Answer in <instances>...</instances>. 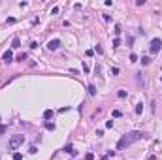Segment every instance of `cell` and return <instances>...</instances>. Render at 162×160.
Segmentation results:
<instances>
[{"label": "cell", "mask_w": 162, "mask_h": 160, "mask_svg": "<svg viewBox=\"0 0 162 160\" xmlns=\"http://www.w3.org/2000/svg\"><path fill=\"white\" fill-rule=\"evenodd\" d=\"M143 132H140V130H134V132H128L126 136H123V138L119 139V143H117V149H124V147H128V145H132L134 141H138V139H141L143 138Z\"/></svg>", "instance_id": "1"}, {"label": "cell", "mask_w": 162, "mask_h": 160, "mask_svg": "<svg viewBox=\"0 0 162 160\" xmlns=\"http://www.w3.org/2000/svg\"><path fill=\"white\" fill-rule=\"evenodd\" d=\"M23 143H25V136L17 134V136H11V139L8 141V147H9V149L13 151V149H19V147H21Z\"/></svg>", "instance_id": "2"}, {"label": "cell", "mask_w": 162, "mask_h": 160, "mask_svg": "<svg viewBox=\"0 0 162 160\" xmlns=\"http://www.w3.org/2000/svg\"><path fill=\"white\" fill-rule=\"evenodd\" d=\"M160 47H162V40L160 38H155V40H151V45H149V53H158L160 51Z\"/></svg>", "instance_id": "3"}, {"label": "cell", "mask_w": 162, "mask_h": 160, "mask_svg": "<svg viewBox=\"0 0 162 160\" xmlns=\"http://www.w3.org/2000/svg\"><path fill=\"white\" fill-rule=\"evenodd\" d=\"M47 47H49V51H57L60 47V40H51V42L47 43Z\"/></svg>", "instance_id": "4"}, {"label": "cell", "mask_w": 162, "mask_h": 160, "mask_svg": "<svg viewBox=\"0 0 162 160\" xmlns=\"http://www.w3.org/2000/svg\"><path fill=\"white\" fill-rule=\"evenodd\" d=\"M2 59H4V62H6V64H9V62H11V60H13V53H11V49H9V51H6Z\"/></svg>", "instance_id": "5"}, {"label": "cell", "mask_w": 162, "mask_h": 160, "mask_svg": "<svg viewBox=\"0 0 162 160\" xmlns=\"http://www.w3.org/2000/svg\"><path fill=\"white\" fill-rule=\"evenodd\" d=\"M64 151L68 153V155H72V156H77V151L72 147V145H66V147H64Z\"/></svg>", "instance_id": "6"}, {"label": "cell", "mask_w": 162, "mask_h": 160, "mask_svg": "<svg viewBox=\"0 0 162 160\" xmlns=\"http://www.w3.org/2000/svg\"><path fill=\"white\" fill-rule=\"evenodd\" d=\"M53 117V111L51 109H45V111H43V119H51Z\"/></svg>", "instance_id": "7"}, {"label": "cell", "mask_w": 162, "mask_h": 160, "mask_svg": "<svg viewBox=\"0 0 162 160\" xmlns=\"http://www.w3.org/2000/svg\"><path fill=\"white\" fill-rule=\"evenodd\" d=\"M143 113V104H138L136 105V115H141Z\"/></svg>", "instance_id": "8"}, {"label": "cell", "mask_w": 162, "mask_h": 160, "mask_svg": "<svg viewBox=\"0 0 162 160\" xmlns=\"http://www.w3.org/2000/svg\"><path fill=\"white\" fill-rule=\"evenodd\" d=\"M13 49H17V47H21V42H19V38H13Z\"/></svg>", "instance_id": "9"}, {"label": "cell", "mask_w": 162, "mask_h": 160, "mask_svg": "<svg viewBox=\"0 0 162 160\" xmlns=\"http://www.w3.org/2000/svg\"><path fill=\"white\" fill-rule=\"evenodd\" d=\"M89 94H90V96L96 94V87H94V85H89Z\"/></svg>", "instance_id": "10"}, {"label": "cell", "mask_w": 162, "mask_h": 160, "mask_svg": "<svg viewBox=\"0 0 162 160\" xmlns=\"http://www.w3.org/2000/svg\"><path fill=\"white\" fill-rule=\"evenodd\" d=\"M117 96H119V98H126L128 92H126V90H119V92H117Z\"/></svg>", "instance_id": "11"}, {"label": "cell", "mask_w": 162, "mask_h": 160, "mask_svg": "<svg viewBox=\"0 0 162 160\" xmlns=\"http://www.w3.org/2000/svg\"><path fill=\"white\" fill-rule=\"evenodd\" d=\"M45 128L47 130H55V124H53V122H45Z\"/></svg>", "instance_id": "12"}, {"label": "cell", "mask_w": 162, "mask_h": 160, "mask_svg": "<svg viewBox=\"0 0 162 160\" xmlns=\"http://www.w3.org/2000/svg\"><path fill=\"white\" fill-rule=\"evenodd\" d=\"M149 62H151V60H149V57H143V59H141V64H143V66H147Z\"/></svg>", "instance_id": "13"}, {"label": "cell", "mask_w": 162, "mask_h": 160, "mask_svg": "<svg viewBox=\"0 0 162 160\" xmlns=\"http://www.w3.org/2000/svg\"><path fill=\"white\" fill-rule=\"evenodd\" d=\"M28 153H30V155H36V153H38V149H36V147H34V145H32V147H30V149H28Z\"/></svg>", "instance_id": "14"}, {"label": "cell", "mask_w": 162, "mask_h": 160, "mask_svg": "<svg viewBox=\"0 0 162 160\" xmlns=\"http://www.w3.org/2000/svg\"><path fill=\"white\" fill-rule=\"evenodd\" d=\"M13 160H23V156L19 153H13Z\"/></svg>", "instance_id": "15"}, {"label": "cell", "mask_w": 162, "mask_h": 160, "mask_svg": "<svg viewBox=\"0 0 162 160\" xmlns=\"http://www.w3.org/2000/svg\"><path fill=\"white\" fill-rule=\"evenodd\" d=\"M119 45H121V40L115 38V40H113V47H119Z\"/></svg>", "instance_id": "16"}, {"label": "cell", "mask_w": 162, "mask_h": 160, "mask_svg": "<svg viewBox=\"0 0 162 160\" xmlns=\"http://www.w3.org/2000/svg\"><path fill=\"white\" fill-rule=\"evenodd\" d=\"M85 160H94V155H92V153H87V156H85Z\"/></svg>", "instance_id": "17"}, {"label": "cell", "mask_w": 162, "mask_h": 160, "mask_svg": "<svg viewBox=\"0 0 162 160\" xmlns=\"http://www.w3.org/2000/svg\"><path fill=\"white\" fill-rule=\"evenodd\" d=\"M121 115H123V113H121L119 109H113V117H121Z\"/></svg>", "instance_id": "18"}, {"label": "cell", "mask_w": 162, "mask_h": 160, "mask_svg": "<svg viewBox=\"0 0 162 160\" xmlns=\"http://www.w3.org/2000/svg\"><path fill=\"white\" fill-rule=\"evenodd\" d=\"M111 74L113 76H119V68H111Z\"/></svg>", "instance_id": "19"}, {"label": "cell", "mask_w": 162, "mask_h": 160, "mask_svg": "<svg viewBox=\"0 0 162 160\" xmlns=\"http://www.w3.org/2000/svg\"><path fill=\"white\" fill-rule=\"evenodd\" d=\"M136 60H138V57H136V55L132 53V55H130V62H136Z\"/></svg>", "instance_id": "20"}, {"label": "cell", "mask_w": 162, "mask_h": 160, "mask_svg": "<svg viewBox=\"0 0 162 160\" xmlns=\"http://www.w3.org/2000/svg\"><path fill=\"white\" fill-rule=\"evenodd\" d=\"M4 132H6V126H4V124H0V134H4Z\"/></svg>", "instance_id": "21"}, {"label": "cell", "mask_w": 162, "mask_h": 160, "mask_svg": "<svg viewBox=\"0 0 162 160\" xmlns=\"http://www.w3.org/2000/svg\"><path fill=\"white\" fill-rule=\"evenodd\" d=\"M147 160H157V156H155V155H149V156H147Z\"/></svg>", "instance_id": "22"}]
</instances>
